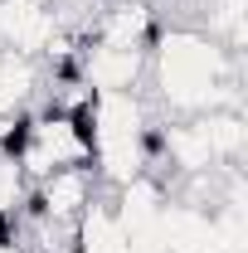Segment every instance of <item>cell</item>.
I'll use <instances>...</instances> for the list:
<instances>
[{
  "mask_svg": "<svg viewBox=\"0 0 248 253\" xmlns=\"http://www.w3.org/2000/svg\"><path fill=\"white\" fill-rule=\"evenodd\" d=\"M151 107L165 117H200L214 107H239V54L195 25H161L146 63Z\"/></svg>",
  "mask_w": 248,
  "mask_h": 253,
  "instance_id": "6da1fadb",
  "label": "cell"
},
{
  "mask_svg": "<svg viewBox=\"0 0 248 253\" xmlns=\"http://www.w3.org/2000/svg\"><path fill=\"white\" fill-rule=\"evenodd\" d=\"M151 49H117V44H83V83L93 93H141L146 88Z\"/></svg>",
  "mask_w": 248,
  "mask_h": 253,
  "instance_id": "7a4b0ae2",
  "label": "cell"
},
{
  "mask_svg": "<svg viewBox=\"0 0 248 253\" xmlns=\"http://www.w3.org/2000/svg\"><path fill=\"white\" fill-rule=\"evenodd\" d=\"M63 34L59 10H44L30 0H0V49L25 54V59H44Z\"/></svg>",
  "mask_w": 248,
  "mask_h": 253,
  "instance_id": "3957f363",
  "label": "cell"
},
{
  "mask_svg": "<svg viewBox=\"0 0 248 253\" xmlns=\"http://www.w3.org/2000/svg\"><path fill=\"white\" fill-rule=\"evenodd\" d=\"M156 34H161V20L146 0H117L93 20V39L117 49H151Z\"/></svg>",
  "mask_w": 248,
  "mask_h": 253,
  "instance_id": "277c9868",
  "label": "cell"
},
{
  "mask_svg": "<svg viewBox=\"0 0 248 253\" xmlns=\"http://www.w3.org/2000/svg\"><path fill=\"white\" fill-rule=\"evenodd\" d=\"M44 93V68L39 59H25V54H10L0 49V112H30V102Z\"/></svg>",
  "mask_w": 248,
  "mask_h": 253,
  "instance_id": "5b68a950",
  "label": "cell"
},
{
  "mask_svg": "<svg viewBox=\"0 0 248 253\" xmlns=\"http://www.w3.org/2000/svg\"><path fill=\"white\" fill-rule=\"evenodd\" d=\"M25 195H30V180H25L20 161L10 156V151H0V214H5V219H15V214H20V205H25Z\"/></svg>",
  "mask_w": 248,
  "mask_h": 253,
  "instance_id": "8992f818",
  "label": "cell"
}]
</instances>
